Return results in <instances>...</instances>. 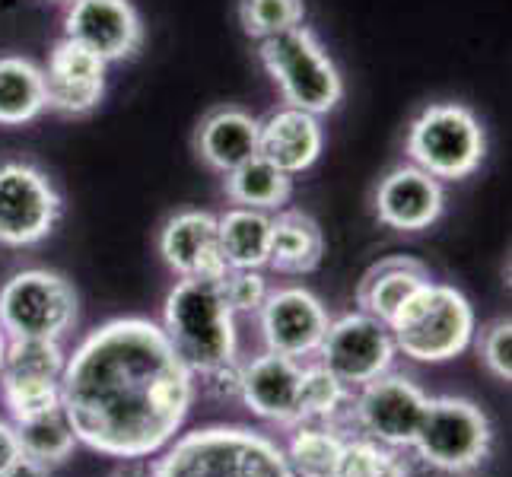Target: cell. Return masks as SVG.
Returning a JSON list of instances; mask_svg holds the SVG:
<instances>
[{"label": "cell", "mask_w": 512, "mask_h": 477, "mask_svg": "<svg viewBox=\"0 0 512 477\" xmlns=\"http://www.w3.org/2000/svg\"><path fill=\"white\" fill-rule=\"evenodd\" d=\"M481 360L500 382L512 379V325L509 318H497L481 338Z\"/></svg>", "instance_id": "33"}, {"label": "cell", "mask_w": 512, "mask_h": 477, "mask_svg": "<svg viewBox=\"0 0 512 477\" xmlns=\"http://www.w3.org/2000/svg\"><path fill=\"white\" fill-rule=\"evenodd\" d=\"M64 363H67V353H64L61 341H48V338H7L4 373L61 379Z\"/></svg>", "instance_id": "30"}, {"label": "cell", "mask_w": 512, "mask_h": 477, "mask_svg": "<svg viewBox=\"0 0 512 477\" xmlns=\"http://www.w3.org/2000/svg\"><path fill=\"white\" fill-rule=\"evenodd\" d=\"M217 287H220L223 303L229 306V312H233V315L258 312L264 306V299H268V293H271L268 280L261 277V271H233V268H226V274L217 280Z\"/></svg>", "instance_id": "32"}, {"label": "cell", "mask_w": 512, "mask_h": 477, "mask_svg": "<svg viewBox=\"0 0 512 477\" xmlns=\"http://www.w3.org/2000/svg\"><path fill=\"white\" fill-rule=\"evenodd\" d=\"M325 131L319 115H309L303 109H284L271 112L264 121H258V156H264L277 169L290 175L306 172L322 156Z\"/></svg>", "instance_id": "18"}, {"label": "cell", "mask_w": 512, "mask_h": 477, "mask_svg": "<svg viewBox=\"0 0 512 477\" xmlns=\"http://www.w3.org/2000/svg\"><path fill=\"white\" fill-rule=\"evenodd\" d=\"M299 376L303 366L284 353L264 350L261 357L239 366L236 395L245 401L255 417L293 427L296 423V401H299Z\"/></svg>", "instance_id": "16"}, {"label": "cell", "mask_w": 512, "mask_h": 477, "mask_svg": "<svg viewBox=\"0 0 512 477\" xmlns=\"http://www.w3.org/2000/svg\"><path fill=\"white\" fill-rule=\"evenodd\" d=\"M217 239L226 268L261 271L271 252V214L252 207H229L217 217Z\"/></svg>", "instance_id": "22"}, {"label": "cell", "mask_w": 512, "mask_h": 477, "mask_svg": "<svg viewBox=\"0 0 512 477\" xmlns=\"http://www.w3.org/2000/svg\"><path fill=\"white\" fill-rule=\"evenodd\" d=\"M77 322V293L55 271L29 268L0 287V328L7 338L61 341Z\"/></svg>", "instance_id": "8"}, {"label": "cell", "mask_w": 512, "mask_h": 477, "mask_svg": "<svg viewBox=\"0 0 512 477\" xmlns=\"http://www.w3.org/2000/svg\"><path fill=\"white\" fill-rule=\"evenodd\" d=\"M303 20H306V0H239L242 32L258 42L303 26Z\"/></svg>", "instance_id": "29"}, {"label": "cell", "mask_w": 512, "mask_h": 477, "mask_svg": "<svg viewBox=\"0 0 512 477\" xmlns=\"http://www.w3.org/2000/svg\"><path fill=\"white\" fill-rule=\"evenodd\" d=\"M0 477H51V474H48V468L29 462V458H20V462H16L13 468H7Z\"/></svg>", "instance_id": "35"}, {"label": "cell", "mask_w": 512, "mask_h": 477, "mask_svg": "<svg viewBox=\"0 0 512 477\" xmlns=\"http://www.w3.org/2000/svg\"><path fill=\"white\" fill-rule=\"evenodd\" d=\"M150 477H293L284 449L249 427H201L175 436Z\"/></svg>", "instance_id": "3"}, {"label": "cell", "mask_w": 512, "mask_h": 477, "mask_svg": "<svg viewBox=\"0 0 512 477\" xmlns=\"http://www.w3.org/2000/svg\"><path fill=\"white\" fill-rule=\"evenodd\" d=\"M48 109L45 74L29 58H0V125H29Z\"/></svg>", "instance_id": "24"}, {"label": "cell", "mask_w": 512, "mask_h": 477, "mask_svg": "<svg viewBox=\"0 0 512 477\" xmlns=\"http://www.w3.org/2000/svg\"><path fill=\"white\" fill-rule=\"evenodd\" d=\"M61 220V194L55 182L23 159L0 163V245L29 249L45 242Z\"/></svg>", "instance_id": "9"}, {"label": "cell", "mask_w": 512, "mask_h": 477, "mask_svg": "<svg viewBox=\"0 0 512 477\" xmlns=\"http://www.w3.org/2000/svg\"><path fill=\"white\" fill-rule=\"evenodd\" d=\"M319 357L328 373L347 388H360L392 369L398 350L392 328L366 312H350L334 318L319 344Z\"/></svg>", "instance_id": "10"}, {"label": "cell", "mask_w": 512, "mask_h": 477, "mask_svg": "<svg viewBox=\"0 0 512 477\" xmlns=\"http://www.w3.org/2000/svg\"><path fill=\"white\" fill-rule=\"evenodd\" d=\"M347 439L331 423H296L284 449L293 477H338Z\"/></svg>", "instance_id": "25"}, {"label": "cell", "mask_w": 512, "mask_h": 477, "mask_svg": "<svg viewBox=\"0 0 512 477\" xmlns=\"http://www.w3.org/2000/svg\"><path fill=\"white\" fill-rule=\"evenodd\" d=\"M20 446H16V433L10 423L0 420V474H4L7 468H13L16 462H20Z\"/></svg>", "instance_id": "34"}, {"label": "cell", "mask_w": 512, "mask_h": 477, "mask_svg": "<svg viewBox=\"0 0 512 477\" xmlns=\"http://www.w3.org/2000/svg\"><path fill=\"white\" fill-rule=\"evenodd\" d=\"M112 477H150V474H144V471H140V468H134L131 462H125V468H121V471H115Z\"/></svg>", "instance_id": "36"}, {"label": "cell", "mask_w": 512, "mask_h": 477, "mask_svg": "<svg viewBox=\"0 0 512 477\" xmlns=\"http://www.w3.org/2000/svg\"><path fill=\"white\" fill-rule=\"evenodd\" d=\"M4 350H7V334L0 328V376H4Z\"/></svg>", "instance_id": "37"}, {"label": "cell", "mask_w": 512, "mask_h": 477, "mask_svg": "<svg viewBox=\"0 0 512 477\" xmlns=\"http://www.w3.org/2000/svg\"><path fill=\"white\" fill-rule=\"evenodd\" d=\"M160 255L179 277L220 280L226 274L217 217L207 210H182V214L169 217L160 233Z\"/></svg>", "instance_id": "17"}, {"label": "cell", "mask_w": 512, "mask_h": 477, "mask_svg": "<svg viewBox=\"0 0 512 477\" xmlns=\"http://www.w3.org/2000/svg\"><path fill=\"white\" fill-rule=\"evenodd\" d=\"M105 64L90 48L77 45L74 39H58L48 55L45 74V96L48 109L61 115H90L99 109L105 96Z\"/></svg>", "instance_id": "14"}, {"label": "cell", "mask_w": 512, "mask_h": 477, "mask_svg": "<svg viewBox=\"0 0 512 477\" xmlns=\"http://www.w3.org/2000/svg\"><path fill=\"white\" fill-rule=\"evenodd\" d=\"M338 477H408V465L395 449H388L369 436H357L344 443Z\"/></svg>", "instance_id": "31"}, {"label": "cell", "mask_w": 512, "mask_h": 477, "mask_svg": "<svg viewBox=\"0 0 512 477\" xmlns=\"http://www.w3.org/2000/svg\"><path fill=\"white\" fill-rule=\"evenodd\" d=\"M411 163L439 182H458L484 163L487 134L478 115L462 102H433L408 128L404 140Z\"/></svg>", "instance_id": "6"}, {"label": "cell", "mask_w": 512, "mask_h": 477, "mask_svg": "<svg viewBox=\"0 0 512 477\" xmlns=\"http://www.w3.org/2000/svg\"><path fill=\"white\" fill-rule=\"evenodd\" d=\"M395 350L414 363H449L474 341V309L449 284H423L388 322Z\"/></svg>", "instance_id": "4"}, {"label": "cell", "mask_w": 512, "mask_h": 477, "mask_svg": "<svg viewBox=\"0 0 512 477\" xmlns=\"http://www.w3.org/2000/svg\"><path fill=\"white\" fill-rule=\"evenodd\" d=\"M13 433H16L20 455L42 468H55V465L67 462L77 449V436H74V427H70L64 408L45 411L39 417L13 420Z\"/></svg>", "instance_id": "26"}, {"label": "cell", "mask_w": 512, "mask_h": 477, "mask_svg": "<svg viewBox=\"0 0 512 477\" xmlns=\"http://www.w3.org/2000/svg\"><path fill=\"white\" fill-rule=\"evenodd\" d=\"M411 446L436 471L468 474L487 462L493 430L487 414L474 401L443 395L427 401V414Z\"/></svg>", "instance_id": "7"}, {"label": "cell", "mask_w": 512, "mask_h": 477, "mask_svg": "<svg viewBox=\"0 0 512 477\" xmlns=\"http://www.w3.org/2000/svg\"><path fill=\"white\" fill-rule=\"evenodd\" d=\"M258 58L290 109H303L309 115H325L338 109L344 96V80L328 58V51L322 48L319 35L309 26H296L290 32L264 39Z\"/></svg>", "instance_id": "5"}, {"label": "cell", "mask_w": 512, "mask_h": 477, "mask_svg": "<svg viewBox=\"0 0 512 477\" xmlns=\"http://www.w3.org/2000/svg\"><path fill=\"white\" fill-rule=\"evenodd\" d=\"M325 258L322 226L303 210H280L271 217L268 268L277 274H312Z\"/></svg>", "instance_id": "21"}, {"label": "cell", "mask_w": 512, "mask_h": 477, "mask_svg": "<svg viewBox=\"0 0 512 477\" xmlns=\"http://www.w3.org/2000/svg\"><path fill=\"white\" fill-rule=\"evenodd\" d=\"M194 150L214 172H233L258 153V118L236 105H220L201 118L194 131Z\"/></svg>", "instance_id": "19"}, {"label": "cell", "mask_w": 512, "mask_h": 477, "mask_svg": "<svg viewBox=\"0 0 512 477\" xmlns=\"http://www.w3.org/2000/svg\"><path fill=\"white\" fill-rule=\"evenodd\" d=\"M353 388H347L338 376L319 366H306L299 376V401H296V423H331L347 404ZM293 423V427H296Z\"/></svg>", "instance_id": "27"}, {"label": "cell", "mask_w": 512, "mask_h": 477, "mask_svg": "<svg viewBox=\"0 0 512 477\" xmlns=\"http://www.w3.org/2000/svg\"><path fill=\"white\" fill-rule=\"evenodd\" d=\"M430 284V271L423 268L417 258L408 255H395L373 264L357 290V306L360 312L379 318V322H392L398 309L408 303V299L423 287Z\"/></svg>", "instance_id": "20"}, {"label": "cell", "mask_w": 512, "mask_h": 477, "mask_svg": "<svg viewBox=\"0 0 512 477\" xmlns=\"http://www.w3.org/2000/svg\"><path fill=\"white\" fill-rule=\"evenodd\" d=\"M194 376L150 318H112L64 363L61 408L77 443L140 462L160 455L191 411Z\"/></svg>", "instance_id": "1"}, {"label": "cell", "mask_w": 512, "mask_h": 477, "mask_svg": "<svg viewBox=\"0 0 512 477\" xmlns=\"http://www.w3.org/2000/svg\"><path fill=\"white\" fill-rule=\"evenodd\" d=\"M427 401L430 398L414 379L388 369L385 376L360 385V395L353 401V420L363 436L388 449H404L414 443L420 420L427 414Z\"/></svg>", "instance_id": "11"}, {"label": "cell", "mask_w": 512, "mask_h": 477, "mask_svg": "<svg viewBox=\"0 0 512 477\" xmlns=\"http://www.w3.org/2000/svg\"><path fill=\"white\" fill-rule=\"evenodd\" d=\"M64 35L90 48L105 64L134 58L144 45V23L131 0H70Z\"/></svg>", "instance_id": "12"}, {"label": "cell", "mask_w": 512, "mask_h": 477, "mask_svg": "<svg viewBox=\"0 0 512 477\" xmlns=\"http://www.w3.org/2000/svg\"><path fill=\"white\" fill-rule=\"evenodd\" d=\"M258 322L268 350L299 360L309 357V353H319L331 315L315 293L303 287H280L264 299V306L258 309Z\"/></svg>", "instance_id": "13"}, {"label": "cell", "mask_w": 512, "mask_h": 477, "mask_svg": "<svg viewBox=\"0 0 512 477\" xmlns=\"http://www.w3.org/2000/svg\"><path fill=\"white\" fill-rule=\"evenodd\" d=\"M163 331L194 379L236 395L242 366L236 315L223 303L217 280L182 277L166 296Z\"/></svg>", "instance_id": "2"}, {"label": "cell", "mask_w": 512, "mask_h": 477, "mask_svg": "<svg viewBox=\"0 0 512 477\" xmlns=\"http://www.w3.org/2000/svg\"><path fill=\"white\" fill-rule=\"evenodd\" d=\"M373 204H376L379 223H385L388 229L420 233V229H430L443 217L446 191H443V182L411 163L385 175L373 194Z\"/></svg>", "instance_id": "15"}, {"label": "cell", "mask_w": 512, "mask_h": 477, "mask_svg": "<svg viewBox=\"0 0 512 477\" xmlns=\"http://www.w3.org/2000/svg\"><path fill=\"white\" fill-rule=\"evenodd\" d=\"M223 188L226 198L236 207H252V210H284V204L293 194V175L277 169L274 163H268L264 156H252L245 159L242 166H236L233 172L223 175Z\"/></svg>", "instance_id": "23"}, {"label": "cell", "mask_w": 512, "mask_h": 477, "mask_svg": "<svg viewBox=\"0 0 512 477\" xmlns=\"http://www.w3.org/2000/svg\"><path fill=\"white\" fill-rule=\"evenodd\" d=\"M0 395H4V404L13 420L39 417L45 411L61 408V379L4 373L0 376Z\"/></svg>", "instance_id": "28"}]
</instances>
